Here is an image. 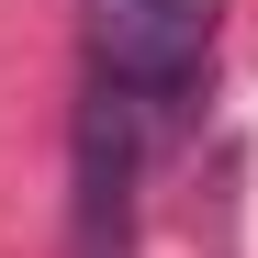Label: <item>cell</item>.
Here are the masks:
<instances>
[{
  "mask_svg": "<svg viewBox=\"0 0 258 258\" xmlns=\"http://www.w3.org/2000/svg\"><path fill=\"white\" fill-rule=\"evenodd\" d=\"M68 258H135V101H112V90L79 101V202H68Z\"/></svg>",
  "mask_w": 258,
  "mask_h": 258,
  "instance_id": "cell-2",
  "label": "cell"
},
{
  "mask_svg": "<svg viewBox=\"0 0 258 258\" xmlns=\"http://www.w3.org/2000/svg\"><path fill=\"white\" fill-rule=\"evenodd\" d=\"M213 23L225 0H90V68L112 101H191L213 68Z\"/></svg>",
  "mask_w": 258,
  "mask_h": 258,
  "instance_id": "cell-1",
  "label": "cell"
}]
</instances>
